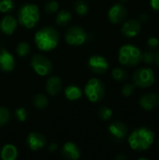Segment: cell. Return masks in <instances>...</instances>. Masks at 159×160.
<instances>
[{
	"mask_svg": "<svg viewBox=\"0 0 159 160\" xmlns=\"http://www.w3.org/2000/svg\"><path fill=\"white\" fill-rule=\"evenodd\" d=\"M155 141V133L148 128H139L133 130L128 137V143L131 149L142 152L148 150Z\"/></svg>",
	"mask_w": 159,
	"mask_h": 160,
	"instance_id": "1",
	"label": "cell"
},
{
	"mask_svg": "<svg viewBox=\"0 0 159 160\" xmlns=\"http://www.w3.org/2000/svg\"><path fill=\"white\" fill-rule=\"evenodd\" d=\"M34 39L37 47L40 51L50 52L57 47L59 43V33L52 26L42 27L35 34Z\"/></svg>",
	"mask_w": 159,
	"mask_h": 160,
	"instance_id": "2",
	"label": "cell"
},
{
	"mask_svg": "<svg viewBox=\"0 0 159 160\" xmlns=\"http://www.w3.org/2000/svg\"><path fill=\"white\" fill-rule=\"evenodd\" d=\"M40 19V13L39 8L37 5L26 3L22 5L19 10H18V21L19 22L28 28H34L36 24L39 22Z\"/></svg>",
	"mask_w": 159,
	"mask_h": 160,
	"instance_id": "3",
	"label": "cell"
},
{
	"mask_svg": "<svg viewBox=\"0 0 159 160\" xmlns=\"http://www.w3.org/2000/svg\"><path fill=\"white\" fill-rule=\"evenodd\" d=\"M118 60L124 66L134 67L142 61V52L135 45L125 44L119 49Z\"/></svg>",
	"mask_w": 159,
	"mask_h": 160,
	"instance_id": "4",
	"label": "cell"
},
{
	"mask_svg": "<svg viewBox=\"0 0 159 160\" xmlns=\"http://www.w3.org/2000/svg\"><path fill=\"white\" fill-rule=\"evenodd\" d=\"M84 94L89 101L97 103L106 96V88L102 81L97 78L90 79L84 86Z\"/></svg>",
	"mask_w": 159,
	"mask_h": 160,
	"instance_id": "5",
	"label": "cell"
},
{
	"mask_svg": "<svg viewBox=\"0 0 159 160\" xmlns=\"http://www.w3.org/2000/svg\"><path fill=\"white\" fill-rule=\"evenodd\" d=\"M30 66L39 76H47L52 70V64L49 58L42 54H34L30 60Z\"/></svg>",
	"mask_w": 159,
	"mask_h": 160,
	"instance_id": "6",
	"label": "cell"
},
{
	"mask_svg": "<svg viewBox=\"0 0 159 160\" xmlns=\"http://www.w3.org/2000/svg\"><path fill=\"white\" fill-rule=\"evenodd\" d=\"M155 81V73L150 68H141L136 70L133 75L134 84L142 88L150 87L151 85H153Z\"/></svg>",
	"mask_w": 159,
	"mask_h": 160,
	"instance_id": "7",
	"label": "cell"
},
{
	"mask_svg": "<svg viewBox=\"0 0 159 160\" xmlns=\"http://www.w3.org/2000/svg\"><path fill=\"white\" fill-rule=\"evenodd\" d=\"M86 39L87 33L80 26H71L65 33V40L70 46H81Z\"/></svg>",
	"mask_w": 159,
	"mask_h": 160,
	"instance_id": "8",
	"label": "cell"
},
{
	"mask_svg": "<svg viewBox=\"0 0 159 160\" xmlns=\"http://www.w3.org/2000/svg\"><path fill=\"white\" fill-rule=\"evenodd\" d=\"M89 68L97 74H104L109 68L108 60L101 55H93L88 60Z\"/></svg>",
	"mask_w": 159,
	"mask_h": 160,
	"instance_id": "9",
	"label": "cell"
},
{
	"mask_svg": "<svg viewBox=\"0 0 159 160\" xmlns=\"http://www.w3.org/2000/svg\"><path fill=\"white\" fill-rule=\"evenodd\" d=\"M26 143L29 149L32 151H37L46 145L47 141L42 134L37 132H31L26 138Z\"/></svg>",
	"mask_w": 159,
	"mask_h": 160,
	"instance_id": "10",
	"label": "cell"
},
{
	"mask_svg": "<svg viewBox=\"0 0 159 160\" xmlns=\"http://www.w3.org/2000/svg\"><path fill=\"white\" fill-rule=\"evenodd\" d=\"M127 11L124 5L115 4L110 8L108 12V18L111 21V22L118 23L127 17Z\"/></svg>",
	"mask_w": 159,
	"mask_h": 160,
	"instance_id": "11",
	"label": "cell"
},
{
	"mask_svg": "<svg viewBox=\"0 0 159 160\" xmlns=\"http://www.w3.org/2000/svg\"><path fill=\"white\" fill-rule=\"evenodd\" d=\"M15 68V59L13 55L6 49H0V70L10 72Z\"/></svg>",
	"mask_w": 159,
	"mask_h": 160,
	"instance_id": "12",
	"label": "cell"
},
{
	"mask_svg": "<svg viewBox=\"0 0 159 160\" xmlns=\"http://www.w3.org/2000/svg\"><path fill=\"white\" fill-rule=\"evenodd\" d=\"M141 22L136 19L127 21L122 26V33L127 38H134L141 32Z\"/></svg>",
	"mask_w": 159,
	"mask_h": 160,
	"instance_id": "13",
	"label": "cell"
},
{
	"mask_svg": "<svg viewBox=\"0 0 159 160\" xmlns=\"http://www.w3.org/2000/svg\"><path fill=\"white\" fill-rule=\"evenodd\" d=\"M139 103L144 111H152L159 105V95L157 93L146 94L140 98Z\"/></svg>",
	"mask_w": 159,
	"mask_h": 160,
	"instance_id": "14",
	"label": "cell"
},
{
	"mask_svg": "<svg viewBox=\"0 0 159 160\" xmlns=\"http://www.w3.org/2000/svg\"><path fill=\"white\" fill-rule=\"evenodd\" d=\"M62 156L66 159L77 160L81 158V151L76 143L72 142H66L62 147Z\"/></svg>",
	"mask_w": 159,
	"mask_h": 160,
	"instance_id": "15",
	"label": "cell"
},
{
	"mask_svg": "<svg viewBox=\"0 0 159 160\" xmlns=\"http://www.w3.org/2000/svg\"><path fill=\"white\" fill-rule=\"evenodd\" d=\"M17 25V20L11 15H7L0 21V30L5 35H12L16 30Z\"/></svg>",
	"mask_w": 159,
	"mask_h": 160,
	"instance_id": "16",
	"label": "cell"
},
{
	"mask_svg": "<svg viewBox=\"0 0 159 160\" xmlns=\"http://www.w3.org/2000/svg\"><path fill=\"white\" fill-rule=\"evenodd\" d=\"M109 132L116 140H123L127 134V127L122 122H113L109 126Z\"/></svg>",
	"mask_w": 159,
	"mask_h": 160,
	"instance_id": "17",
	"label": "cell"
},
{
	"mask_svg": "<svg viewBox=\"0 0 159 160\" xmlns=\"http://www.w3.org/2000/svg\"><path fill=\"white\" fill-rule=\"evenodd\" d=\"M46 92L50 96H56L60 93L62 89V81L58 76H52L50 77L45 85Z\"/></svg>",
	"mask_w": 159,
	"mask_h": 160,
	"instance_id": "18",
	"label": "cell"
},
{
	"mask_svg": "<svg viewBox=\"0 0 159 160\" xmlns=\"http://www.w3.org/2000/svg\"><path fill=\"white\" fill-rule=\"evenodd\" d=\"M18 157V150L13 144L7 143L3 145L0 151V158L3 160H14Z\"/></svg>",
	"mask_w": 159,
	"mask_h": 160,
	"instance_id": "19",
	"label": "cell"
},
{
	"mask_svg": "<svg viewBox=\"0 0 159 160\" xmlns=\"http://www.w3.org/2000/svg\"><path fill=\"white\" fill-rule=\"evenodd\" d=\"M82 96V89L74 84L68 85L67 87H66L65 89V97L71 101L77 100L79 98H81Z\"/></svg>",
	"mask_w": 159,
	"mask_h": 160,
	"instance_id": "20",
	"label": "cell"
},
{
	"mask_svg": "<svg viewBox=\"0 0 159 160\" xmlns=\"http://www.w3.org/2000/svg\"><path fill=\"white\" fill-rule=\"evenodd\" d=\"M71 19L72 16L69 11L67 9H61L56 16V23L59 26H66L71 22Z\"/></svg>",
	"mask_w": 159,
	"mask_h": 160,
	"instance_id": "21",
	"label": "cell"
},
{
	"mask_svg": "<svg viewBox=\"0 0 159 160\" xmlns=\"http://www.w3.org/2000/svg\"><path fill=\"white\" fill-rule=\"evenodd\" d=\"M32 102H33V105L38 109V110H44L47 108L48 106V98L46 96L42 95V94H37L36 95L33 99H32Z\"/></svg>",
	"mask_w": 159,
	"mask_h": 160,
	"instance_id": "22",
	"label": "cell"
},
{
	"mask_svg": "<svg viewBox=\"0 0 159 160\" xmlns=\"http://www.w3.org/2000/svg\"><path fill=\"white\" fill-rule=\"evenodd\" d=\"M30 45L27 43V42H20L18 45H17V48H16V52L19 56L21 57H24L26 55H28L30 53Z\"/></svg>",
	"mask_w": 159,
	"mask_h": 160,
	"instance_id": "23",
	"label": "cell"
},
{
	"mask_svg": "<svg viewBox=\"0 0 159 160\" xmlns=\"http://www.w3.org/2000/svg\"><path fill=\"white\" fill-rule=\"evenodd\" d=\"M112 78L115 80V81H118V82H123L125 80L127 79V72L123 69V68H116L112 70Z\"/></svg>",
	"mask_w": 159,
	"mask_h": 160,
	"instance_id": "24",
	"label": "cell"
},
{
	"mask_svg": "<svg viewBox=\"0 0 159 160\" xmlns=\"http://www.w3.org/2000/svg\"><path fill=\"white\" fill-rule=\"evenodd\" d=\"M14 1L13 0H0V12L7 13L14 9Z\"/></svg>",
	"mask_w": 159,
	"mask_h": 160,
	"instance_id": "25",
	"label": "cell"
},
{
	"mask_svg": "<svg viewBox=\"0 0 159 160\" xmlns=\"http://www.w3.org/2000/svg\"><path fill=\"white\" fill-rule=\"evenodd\" d=\"M75 10L80 16H84L88 12V6L82 0H78L75 3Z\"/></svg>",
	"mask_w": 159,
	"mask_h": 160,
	"instance_id": "26",
	"label": "cell"
},
{
	"mask_svg": "<svg viewBox=\"0 0 159 160\" xmlns=\"http://www.w3.org/2000/svg\"><path fill=\"white\" fill-rule=\"evenodd\" d=\"M98 115L99 117L102 119V120H109L112 118V111L107 107V106H102L98 109Z\"/></svg>",
	"mask_w": 159,
	"mask_h": 160,
	"instance_id": "27",
	"label": "cell"
},
{
	"mask_svg": "<svg viewBox=\"0 0 159 160\" xmlns=\"http://www.w3.org/2000/svg\"><path fill=\"white\" fill-rule=\"evenodd\" d=\"M10 119V112L6 107H0V127L6 125Z\"/></svg>",
	"mask_w": 159,
	"mask_h": 160,
	"instance_id": "28",
	"label": "cell"
},
{
	"mask_svg": "<svg viewBox=\"0 0 159 160\" xmlns=\"http://www.w3.org/2000/svg\"><path fill=\"white\" fill-rule=\"evenodd\" d=\"M44 9L47 13L49 14H52V13H55L58 9H59V4L57 1H54V0H52V1H49L46 3L45 7H44Z\"/></svg>",
	"mask_w": 159,
	"mask_h": 160,
	"instance_id": "29",
	"label": "cell"
},
{
	"mask_svg": "<svg viewBox=\"0 0 159 160\" xmlns=\"http://www.w3.org/2000/svg\"><path fill=\"white\" fill-rule=\"evenodd\" d=\"M142 61L147 65H152L155 62V53L151 51H147L142 53Z\"/></svg>",
	"mask_w": 159,
	"mask_h": 160,
	"instance_id": "30",
	"label": "cell"
},
{
	"mask_svg": "<svg viewBox=\"0 0 159 160\" xmlns=\"http://www.w3.org/2000/svg\"><path fill=\"white\" fill-rule=\"evenodd\" d=\"M15 115H16V117H17V119H18L19 121L23 122V121H25L26 118H27V111H26L24 108H22V107L18 108V109L15 111Z\"/></svg>",
	"mask_w": 159,
	"mask_h": 160,
	"instance_id": "31",
	"label": "cell"
},
{
	"mask_svg": "<svg viewBox=\"0 0 159 160\" xmlns=\"http://www.w3.org/2000/svg\"><path fill=\"white\" fill-rule=\"evenodd\" d=\"M135 90V86L131 83H126L122 88V93L125 97H129L133 94Z\"/></svg>",
	"mask_w": 159,
	"mask_h": 160,
	"instance_id": "32",
	"label": "cell"
},
{
	"mask_svg": "<svg viewBox=\"0 0 159 160\" xmlns=\"http://www.w3.org/2000/svg\"><path fill=\"white\" fill-rule=\"evenodd\" d=\"M147 44H148V46L150 47V48H152V49H155V48H157L159 46V40L157 38H156V37H151V38H148V40H147Z\"/></svg>",
	"mask_w": 159,
	"mask_h": 160,
	"instance_id": "33",
	"label": "cell"
},
{
	"mask_svg": "<svg viewBox=\"0 0 159 160\" xmlns=\"http://www.w3.org/2000/svg\"><path fill=\"white\" fill-rule=\"evenodd\" d=\"M150 5L154 10H159V0H150Z\"/></svg>",
	"mask_w": 159,
	"mask_h": 160,
	"instance_id": "34",
	"label": "cell"
},
{
	"mask_svg": "<svg viewBox=\"0 0 159 160\" xmlns=\"http://www.w3.org/2000/svg\"><path fill=\"white\" fill-rule=\"evenodd\" d=\"M57 147H58V145H57L56 143H51V144L49 145V151L53 152V151H55V150L57 149Z\"/></svg>",
	"mask_w": 159,
	"mask_h": 160,
	"instance_id": "35",
	"label": "cell"
},
{
	"mask_svg": "<svg viewBox=\"0 0 159 160\" xmlns=\"http://www.w3.org/2000/svg\"><path fill=\"white\" fill-rule=\"evenodd\" d=\"M155 62H156L157 66L159 68V52L155 53Z\"/></svg>",
	"mask_w": 159,
	"mask_h": 160,
	"instance_id": "36",
	"label": "cell"
},
{
	"mask_svg": "<svg viewBox=\"0 0 159 160\" xmlns=\"http://www.w3.org/2000/svg\"><path fill=\"white\" fill-rule=\"evenodd\" d=\"M142 21H143V22H146L147 20H148V16L146 15V14H142V15H141V18H140Z\"/></svg>",
	"mask_w": 159,
	"mask_h": 160,
	"instance_id": "37",
	"label": "cell"
},
{
	"mask_svg": "<svg viewBox=\"0 0 159 160\" xmlns=\"http://www.w3.org/2000/svg\"><path fill=\"white\" fill-rule=\"evenodd\" d=\"M126 158H127V157H126V156H124V155H119V156L115 157V159H117V160L126 159Z\"/></svg>",
	"mask_w": 159,
	"mask_h": 160,
	"instance_id": "38",
	"label": "cell"
},
{
	"mask_svg": "<svg viewBox=\"0 0 159 160\" xmlns=\"http://www.w3.org/2000/svg\"><path fill=\"white\" fill-rule=\"evenodd\" d=\"M122 2H127V1H128V0H121Z\"/></svg>",
	"mask_w": 159,
	"mask_h": 160,
	"instance_id": "39",
	"label": "cell"
},
{
	"mask_svg": "<svg viewBox=\"0 0 159 160\" xmlns=\"http://www.w3.org/2000/svg\"><path fill=\"white\" fill-rule=\"evenodd\" d=\"M158 147H159V140H158Z\"/></svg>",
	"mask_w": 159,
	"mask_h": 160,
	"instance_id": "40",
	"label": "cell"
}]
</instances>
